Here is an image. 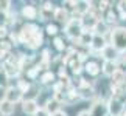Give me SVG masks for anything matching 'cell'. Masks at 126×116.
<instances>
[{"label": "cell", "instance_id": "2", "mask_svg": "<svg viewBox=\"0 0 126 116\" xmlns=\"http://www.w3.org/2000/svg\"><path fill=\"white\" fill-rule=\"evenodd\" d=\"M109 45H112L120 54L126 51V26L117 25L109 33Z\"/></svg>", "mask_w": 126, "mask_h": 116}, {"label": "cell", "instance_id": "22", "mask_svg": "<svg viewBox=\"0 0 126 116\" xmlns=\"http://www.w3.org/2000/svg\"><path fill=\"white\" fill-rule=\"evenodd\" d=\"M117 17H118V20H126V9L117 6Z\"/></svg>", "mask_w": 126, "mask_h": 116}, {"label": "cell", "instance_id": "24", "mask_svg": "<svg viewBox=\"0 0 126 116\" xmlns=\"http://www.w3.org/2000/svg\"><path fill=\"white\" fill-rule=\"evenodd\" d=\"M76 116H92L89 110H81V112H78V115Z\"/></svg>", "mask_w": 126, "mask_h": 116}, {"label": "cell", "instance_id": "3", "mask_svg": "<svg viewBox=\"0 0 126 116\" xmlns=\"http://www.w3.org/2000/svg\"><path fill=\"white\" fill-rule=\"evenodd\" d=\"M64 33H65V36L70 39V40H73V42H78L81 36H83V33H84V28L83 25H81V19H76V17H72L69 23L64 26Z\"/></svg>", "mask_w": 126, "mask_h": 116}, {"label": "cell", "instance_id": "6", "mask_svg": "<svg viewBox=\"0 0 126 116\" xmlns=\"http://www.w3.org/2000/svg\"><path fill=\"white\" fill-rule=\"evenodd\" d=\"M89 112H90L92 116H109L108 101H104L103 98H98L95 102H92Z\"/></svg>", "mask_w": 126, "mask_h": 116}, {"label": "cell", "instance_id": "13", "mask_svg": "<svg viewBox=\"0 0 126 116\" xmlns=\"http://www.w3.org/2000/svg\"><path fill=\"white\" fill-rule=\"evenodd\" d=\"M42 107L47 110L48 113L50 115H55V113H58L59 112V110H62V104L59 102V101H58L56 98H53V96H50V98H48L45 102L42 104Z\"/></svg>", "mask_w": 126, "mask_h": 116}, {"label": "cell", "instance_id": "9", "mask_svg": "<svg viewBox=\"0 0 126 116\" xmlns=\"http://www.w3.org/2000/svg\"><path fill=\"white\" fill-rule=\"evenodd\" d=\"M53 19L58 23H64V26L69 23V20L72 19V14L67 11L64 6H56L55 8V14H53Z\"/></svg>", "mask_w": 126, "mask_h": 116}, {"label": "cell", "instance_id": "1", "mask_svg": "<svg viewBox=\"0 0 126 116\" xmlns=\"http://www.w3.org/2000/svg\"><path fill=\"white\" fill-rule=\"evenodd\" d=\"M17 34H19V43L25 45L30 50H37L44 43V31L34 23H25L17 31Z\"/></svg>", "mask_w": 126, "mask_h": 116}, {"label": "cell", "instance_id": "15", "mask_svg": "<svg viewBox=\"0 0 126 116\" xmlns=\"http://www.w3.org/2000/svg\"><path fill=\"white\" fill-rule=\"evenodd\" d=\"M16 113V104L0 98V116H13Z\"/></svg>", "mask_w": 126, "mask_h": 116}, {"label": "cell", "instance_id": "17", "mask_svg": "<svg viewBox=\"0 0 126 116\" xmlns=\"http://www.w3.org/2000/svg\"><path fill=\"white\" fill-rule=\"evenodd\" d=\"M110 30H112V28H110L108 23H106L103 19H101V20L96 22V25H95V28H94V34H98V36L106 37V36H109Z\"/></svg>", "mask_w": 126, "mask_h": 116}, {"label": "cell", "instance_id": "10", "mask_svg": "<svg viewBox=\"0 0 126 116\" xmlns=\"http://www.w3.org/2000/svg\"><path fill=\"white\" fill-rule=\"evenodd\" d=\"M39 108H41V104L37 101H31V99L22 101V112L28 116H34Z\"/></svg>", "mask_w": 126, "mask_h": 116}, {"label": "cell", "instance_id": "19", "mask_svg": "<svg viewBox=\"0 0 126 116\" xmlns=\"http://www.w3.org/2000/svg\"><path fill=\"white\" fill-rule=\"evenodd\" d=\"M9 79L11 77L8 76V73L5 71L3 67H0V88H6V87H9Z\"/></svg>", "mask_w": 126, "mask_h": 116}, {"label": "cell", "instance_id": "5", "mask_svg": "<svg viewBox=\"0 0 126 116\" xmlns=\"http://www.w3.org/2000/svg\"><path fill=\"white\" fill-rule=\"evenodd\" d=\"M3 99L9 101L13 104H17V102H22L23 101V91L19 88L17 85H9L3 90Z\"/></svg>", "mask_w": 126, "mask_h": 116}, {"label": "cell", "instance_id": "4", "mask_svg": "<svg viewBox=\"0 0 126 116\" xmlns=\"http://www.w3.org/2000/svg\"><path fill=\"white\" fill-rule=\"evenodd\" d=\"M108 110H109V116H123L126 113L125 101L117 98V96H110L108 99Z\"/></svg>", "mask_w": 126, "mask_h": 116}, {"label": "cell", "instance_id": "20", "mask_svg": "<svg viewBox=\"0 0 126 116\" xmlns=\"http://www.w3.org/2000/svg\"><path fill=\"white\" fill-rule=\"evenodd\" d=\"M53 46H55V50H56V51H59V53L65 51V48H67L65 42H64V39H62V37H59V36L53 37Z\"/></svg>", "mask_w": 126, "mask_h": 116}, {"label": "cell", "instance_id": "7", "mask_svg": "<svg viewBox=\"0 0 126 116\" xmlns=\"http://www.w3.org/2000/svg\"><path fill=\"white\" fill-rule=\"evenodd\" d=\"M109 45V40L103 36H98V34H94V39H92V43H90V50L94 53H103V50Z\"/></svg>", "mask_w": 126, "mask_h": 116}, {"label": "cell", "instance_id": "21", "mask_svg": "<svg viewBox=\"0 0 126 116\" xmlns=\"http://www.w3.org/2000/svg\"><path fill=\"white\" fill-rule=\"evenodd\" d=\"M45 33L48 36H51V37H56L58 33H59V28H58V25H55V23H47L45 25Z\"/></svg>", "mask_w": 126, "mask_h": 116}, {"label": "cell", "instance_id": "16", "mask_svg": "<svg viewBox=\"0 0 126 116\" xmlns=\"http://www.w3.org/2000/svg\"><path fill=\"white\" fill-rule=\"evenodd\" d=\"M101 57H103V60H115L117 62L118 57H120V53L115 50L112 45H108L103 50V53H101Z\"/></svg>", "mask_w": 126, "mask_h": 116}, {"label": "cell", "instance_id": "14", "mask_svg": "<svg viewBox=\"0 0 126 116\" xmlns=\"http://www.w3.org/2000/svg\"><path fill=\"white\" fill-rule=\"evenodd\" d=\"M120 68L118 64L115 60H103V64H101V73H103L106 77H112L114 73Z\"/></svg>", "mask_w": 126, "mask_h": 116}, {"label": "cell", "instance_id": "23", "mask_svg": "<svg viewBox=\"0 0 126 116\" xmlns=\"http://www.w3.org/2000/svg\"><path fill=\"white\" fill-rule=\"evenodd\" d=\"M34 116H51V115H50V113H48V112H47V110H45V108H44V107H41L39 110H37V113H36Z\"/></svg>", "mask_w": 126, "mask_h": 116}, {"label": "cell", "instance_id": "8", "mask_svg": "<svg viewBox=\"0 0 126 116\" xmlns=\"http://www.w3.org/2000/svg\"><path fill=\"white\" fill-rule=\"evenodd\" d=\"M83 70H84L89 76H92V77H96L98 74H101V65H100L96 60H94V59L86 60L84 65H83Z\"/></svg>", "mask_w": 126, "mask_h": 116}, {"label": "cell", "instance_id": "18", "mask_svg": "<svg viewBox=\"0 0 126 116\" xmlns=\"http://www.w3.org/2000/svg\"><path fill=\"white\" fill-rule=\"evenodd\" d=\"M56 74L55 73H53V71L51 70H45V71H44V73L39 76V84L41 85H55L56 84Z\"/></svg>", "mask_w": 126, "mask_h": 116}, {"label": "cell", "instance_id": "11", "mask_svg": "<svg viewBox=\"0 0 126 116\" xmlns=\"http://www.w3.org/2000/svg\"><path fill=\"white\" fill-rule=\"evenodd\" d=\"M20 16L22 19H25V20H36L37 17H39V9L36 6H33V5H25V6H22L20 9Z\"/></svg>", "mask_w": 126, "mask_h": 116}, {"label": "cell", "instance_id": "25", "mask_svg": "<svg viewBox=\"0 0 126 116\" xmlns=\"http://www.w3.org/2000/svg\"><path fill=\"white\" fill-rule=\"evenodd\" d=\"M51 116H69V115H67V112H64V110H59V112H58V113L51 115Z\"/></svg>", "mask_w": 126, "mask_h": 116}, {"label": "cell", "instance_id": "12", "mask_svg": "<svg viewBox=\"0 0 126 116\" xmlns=\"http://www.w3.org/2000/svg\"><path fill=\"white\" fill-rule=\"evenodd\" d=\"M55 5L50 2H45L39 8V20H50L53 19V14H55Z\"/></svg>", "mask_w": 126, "mask_h": 116}]
</instances>
